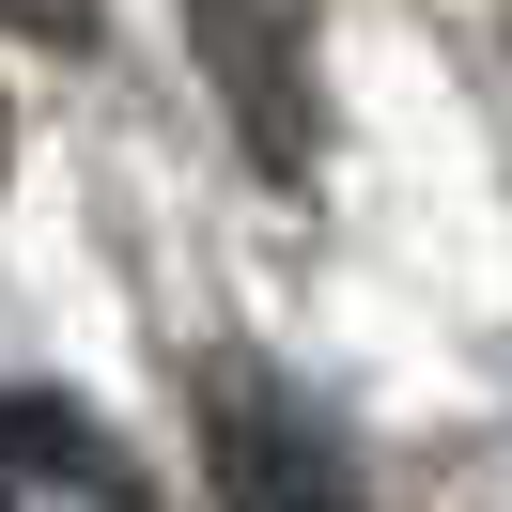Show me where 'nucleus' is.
Returning <instances> with one entry per match:
<instances>
[{"instance_id":"obj_1","label":"nucleus","mask_w":512,"mask_h":512,"mask_svg":"<svg viewBox=\"0 0 512 512\" xmlns=\"http://www.w3.org/2000/svg\"><path fill=\"white\" fill-rule=\"evenodd\" d=\"M202 466H218V512H373L342 419L295 373H264V357H218L202 373Z\"/></svg>"},{"instance_id":"obj_2","label":"nucleus","mask_w":512,"mask_h":512,"mask_svg":"<svg viewBox=\"0 0 512 512\" xmlns=\"http://www.w3.org/2000/svg\"><path fill=\"white\" fill-rule=\"evenodd\" d=\"M187 32H202V78H218L233 109V156L264 171V187H311L326 171V16L311 0H187Z\"/></svg>"},{"instance_id":"obj_3","label":"nucleus","mask_w":512,"mask_h":512,"mask_svg":"<svg viewBox=\"0 0 512 512\" xmlns=\"http://www.w3.org/2000/svg\"><path fill=\"white\" fill-rule=\"evenodd\" d=\"M0 512H156V481H140L63 388H16V404H0Z\"/></svg>"},{"instance_id":"obj_4","label":"nucleus","mask_w":512,"mask_h":512,"mask_svg":"<svg viewBox=\"0 0 512 512\" xmlns=\"http://www.w3.org/2000/svg\"><path fill=\"white\" fill-rule=\"evenodd\" d=\"M16 32H32L47 63H63V47H94V0H16Z\"/></svg>"}]
</instances>
